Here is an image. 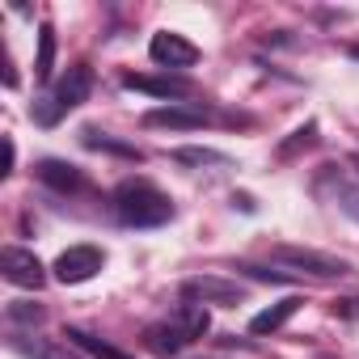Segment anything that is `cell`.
<instances>
[{"mask_svg":"<svg viewBox=\"0 0 359 359\" xmlns=\"http://www.w3.org/2000/svg\"><path fill=\"white\" fill-rule=\"evenodd\" d=\"M89 89H93V72L85 68V64H72L68 72H64V81H55V89L47 93V106H39V123H55V118H64L68 110H76L85 97H89Z\"/></svg>","mask_w":359,"mask_h":359,"instance_id":"2","label":"cell"},{"mask_svg":"<svg viewBox=\"0 0 359 359\" xmlns=\"http://www.w3.org/2000/svg\"><path fill=\"white\" fill-rule=\"evenodd\" d=\"M106 266V254L97 250V245H72V250H64L60 258H55V279L60 283H89L97 271Z\"/></svg>","mask_w":359,"mask_h":359,"instance_id":"4","label":"cell"},{"mask_svg":"<svg viewBox=\"0 0 359 359\" xmlns=\"http://www.w3.org/2000/svg\"><path fill=\"white\" fill-rule=\"evenodd\" d=\"M123 85L135 93H152V97H191V85L177 76H123Z\"/></svg>","mask_w":359,"mask_h":359,"instance_id":"13","label":"cell"},{"mask_svg":"<svg viewBox=\"0 0 359 359\" xmlns=\"http://www.w3.org/2000/svg\"><path fill=\"white\" fill-rule=\"evenodd\" d=\"M191 338H187V330L177 325L173 317L169 321H152L148 330H144V346L152 351V355H161V359H169V355H177Z\"/></svg>","mask_w":359,"mask_h":359,"instance_id":"10","label":"cell"},{"mask_svg":"<svg viewBox=\"0 0 359 359\" xmlns=\"http://www.w3.org/2000/svg\"><path fill=\"white\" fill-rule=\"evenodd\" d=\"M334 313H342V317H359V300H355V296H346V300H338V304H334Z\"/></svg>","mask_w":359,"mask_h":359,"instance_id":"22","label":"cell"},{"mask_svg":"<svg viewBox=\"0 0 359 359\" xmlns=\"http://www.w3.org/2000/svg\"><path fill=\"white\" fill-rule=\"evenodd\" d=\"M64 338H68L72 346L89 351L93 359H131V355H123L118 346H110V342H102V338H93V334H85V330H64Z\"/></svg>","mask_w":359,"mask_h":359,"instance_id":"15","label":"cell"},{"mask_svg":"<svg viewBox=\"0 0 359 359\" xmlns=\"http://www.w3.org/2000/svg\"><path fill=\"white\" fill-rule=\"evenodd\" d=\"M0 271H5V279H9L13 287H30V292H39V287L47 283L43 262H39L30 250H22V245H9L5 254H0Z\"/></svg>","mask_w":359,"mask_h":359,"instance_id":"7","label":"cell"},{"mask_svg":"<svg viewBox=\"0 0 359 359\" xmlns=\"http://www.w3.org/2000/svg\"><path fill=\"white\" fill-rule=\"evenodd\" d=\"M173 321L187 330V338H191V342H195V338H203V334H208V325H212L208 309H203V304H191V300H187L182 309H177V313H173Z\"/></svg>","mask_w":359,"mask_h":359,"instance_id":"16","label":"cell"},{"mask_svg":"<svg viewBox=\"0 0 359 359\" xmlns=\"http://www.w3.org/2000/svg\"><path fill=\"white\" fill-rule=\"evenodd\" d=\"M271 258L283 262L287 271H300V275H313V279H342V275H351V266L342 258L321 254V250H304V245H275Z\"/></svg>","mask_w":359,"mask_h":359,"instance_id":"3","label":"cell"},{"mask_svg":"<svg viewBox=\"0 0 359 359\" xmlns=\"http://www.w3.org/2000/svg\"><path fill=\"white\" fill-rule=\"evenodd\" d=\"M321 187H330L334 203H338L346 216H355V220H359V173H351V169H342V165H325Z\"/></svg>","mask_w":359,"mask_h":359,"instance_id":"9","label":"cell"},{"mask_svg":"<svg viewBox=\"0 0 359 359\" xmlns=\"http://www.w3.org/2000/svg\"><path fill=\"white\" fill-rule=\"evenodd\" d=\"M212 114L195 102H169V106H156L144 114V127H156V131H195L203 127Z\"/></svg>","mask_w":359,"mask_h":359,"instance_id":"5","label":"cell"},{"mask_svg":"<svg viewBox=\"0 0 359 359\" xmlns=\"http://www.w3.org/2000/svg\"><path fill=\"white\" fill-rule=\"evenodd\" d=\"M237 271L250 275V279H262V283H287V279H292V275H283V271H266V266H254V262H241Z\"/></svg>","mask_w":359,"mask_h":359,"instance_id":"21","label":"cell"},{"mask_svg":"<svg viewBox=\"0 0 359 359\" xmlns=\"http://www.w3.org/2000/svg\"><path fill=\"white\" fill-rule=\"evenodd\" d=\"M9 321H13V325H39V321H43V309L30 304V300H13V304H9Z\"/></svg>","mask_w":359,"mask_h":359,"instance_id":"19","label":"cell"},{"mask_svg":"<svg viewBox=\"0 0 359 359\" xmlns=\"http://www.w3.org/2000/svg\"><path fill=\"white\" fill-rule=\"evenodd\" d=\"M173 161L177 165H229V156L216 152V148H177Z\"/></svg>","mask_w":359,"mask_h":359,"instance_id":"18","label":"cell"},{"mask_svg":"<svg viewBox=\"0 0 359 359\" xmlns=\"http://www.w3.org/2000/svg\"><path fill=\"white\" fill-rule=\"evenodd\" d=\"M39 182H47L51 191L68 195V191H81V169H76V165H68V161L47 156V161H39Z\"/></svg>","mask_w":359,"mask_h":359,"instance_id":"12","label":"cell"},{"mask_svg":"<svg viewBox=\"0 0 359 359\" xmlns=\"http://www.w3.org/2000/svg\"><path fill=\"white\" fill-rule=\"evenodd\" d=\"M110 203H114L118 224H127V229H156V224L173 220L169 195L156 191L152 182H144V177H127V182H118Z\"/></svg>","mask_w":359,"mask_h":359,"instance_id":"1","label":"cell"},{"mask_svg":"<svg viewBox=\"0 0 359 359\" xmlns=\"http://www.w3.org/2000/svg\"><path fill=\"white\" fill-rule=\"evenodd\" d=\"M241 296L245 292L220 275H199V279L182 283V300H191V304H241Z\"/></svg>","mask_w":359,"mask_h":359,"instance_id":"8","label":"cell"},{"mask_svg":"<svg viewBox=\"0 0 359 359\" xmlns=\"http://www.w3.org/2000/svg\"><path fill=\"white\" fill-rule=\"evenodd\" d=\"M148 55H152L156 68H191V64H199V47L191 39H182V34H173V30L152 34Z\"/></svg>","mask_w":359,"mask_h":359,"instance_id":"6","label":"cell"},{"mask_svg":"<svg viewBox=\"0 0 359 359\" xmlns=\"http://www.w3.org/2000/svg\"><path fill=\"white\" fill-rule=\"evenodd\" d=\"M13 351H18L22 359H81L68 342L39 338V334H13Z\"/></svg>","mask_w":359,"mask_h":359,"instance_id":"11","label":"cell"},{"mask_svg":"<svg viewBox=\"0 0 359 359\" xmlns=\"http://www.w3.org/2000/svg\"><path fill=\"white\" fill-rule=\"evenodd\" d=\"M300 309V296H287V300H279V304H271V309H262L254 321H250V334H275L279 325H287V317Z\"/></svg>","mask_w":359,"mask_h":359,"instance_id":"14","label":"cell"},{"mask_svg":"<svg viewBox=\"0 0 359 359\" xmlns=\"http://www.w3.org/2000/svg\"><path fill=\"white\" fill-rule=\"evenodd\" d=\"M85 144H89V148H110V152H123V156H140L135 148H127V144H118V140H106V135H97L93 127L85 131Z\"/></svg>","mask_w":359,"mask_h":359,"instance_id":"20","label":"cell"},{"mask_svg":"<svg viewBox=\"0 0 359 359\" xmlns=\"http://www.w3.org/2000/svg\"><path fill=\"white\" fill-rule=\"evenodd\" d=\"M51 68H55V30L43 22V26H39V60H34V76H39V81H51Z\"/></svg>","mask_w":359,"mask_h":359,"instance_id":"17","label":"cell"}]
</instances>
